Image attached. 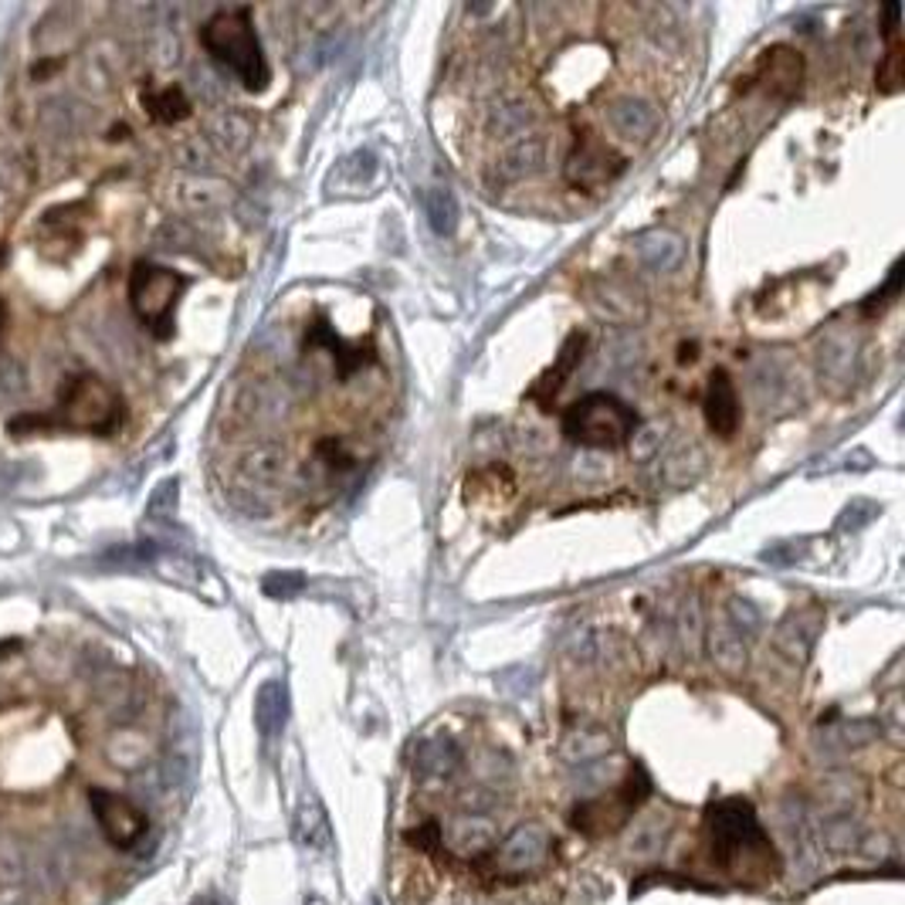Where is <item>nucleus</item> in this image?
Masks as SVG:
<instances>
[{
	"label": "nucleus",
	"instance_id": "20",
	"mask_svg": "<svg viewBox=\"0 0 905 905\" xmlns=\"http://www.w3.org/2000/svg\"><path fill=\"white\" fill-rule=\"evenodd\" d=\"M424 208H427V217H431V227L438 234H451L455 231V217H458V208H455V197L442 187L427 190L424 197Z\"/></svg>",
	"mask_w": 905,
	"mask_h": 905
},
{
	"label": "nucleus",
	"instance_id": "11",
	"mask_svg": "<svg viewBox=\"0 0 905 905\" xmlns=\"http://www.w3.org/2000/svg\"><path fill=\"white\" fill-rule=\"evenodd\" d=\"M289 723V692H286V682L279 679H268L258 695H255V726L261 733V739H275L282 736Z\"/></svg>",
	"mask_w": 905,
	"mask_h": 905
},
{
	"label": "nucleus",
	"instance_id": "1",
	"mask_svg": "<svg viewBox=\"0 0 905 905\" xmlns=\"http://www.w3.org/2000/svg\"><path fill=\"white\" fill-rule=\"evenodd\" d=\"M201 42L211 52V58L221 62L248 92H261L268 86L271 71H268V62H265V52H261L248 8L217 11L201 27Z\"/></svg>",
	"mask_w": 905,
	"mask_h": 905
},
{
	"label": "nucleus",
	"instance_id": "25",
	"mask_svg": "<svg viewBox=\"0 0 905 905\" xmlns=\"http://www.w3.org/2000/svg\"><path fill=\"white\" fill-rule=\"evenodd\" d=\"M4 320H8V305L0 302V329H4Z\"/></svg>",
	"mask_w": 905,
	"mask_h": 905
},
{
	"label": "nucleus",
	"instance_id": "9",
	"mask_svg": "<svg viewBox=\"0 0 905 905\" xmlns=\"http://www.w3.org/2000/svg\"><path fill=\"white\" fill-rule=\"evenodd\" d=\"M549 848H554V838H549L539 824H523L505 841L495 845L492 854V872L495 875H526L536 872L546 864Z\"/></svg>",
	"mask_w": 905,
	"mask_h": 905
},
{
	"label": "nucleus",
	"instance_id": "7",
	"mask_svg": "<svg viewBox=\"0 0 905 905\" xmlns=\"http://www.w3.org/2000/svg\"><path fill=\"white\" fill-rule=\"evenodd\" d=\"M621 174H624V156L607 139H601L594 133L577 136V143H573V149L567 156V164H563L567 183L577 187V190H586V193L604 190Z\"/></svg>",
	"mask_w": 905,
	"mask_h": 905
},
{
	"label": "nucleus",
	"instance_id": "21",
	"mask_svg": "<svg viewBox=\"0 0 905 905\" xmlns=\"http://www.w3.org/2000/svg\"><path fill=\"white\" fill-rule=\"evenodd\" d=\"M305 586V577L302 573H271L265 577V594L275 597V601H286V597H295L299 590Z\"/></svg>",
	"mask_w": 905,
	"mask_h": 905
},
{
	"label": "nucleus",
	"instance_id": "5",
	"mask_svg": "<svg viewBox=\"0 0 905 905\" xmlns=\"http://www.w3.org/2000/svg\"><path fill=\"white\" fill-rule=\"evenodd\" d=\"M183 289H187V279L174 268L149 265V261L133 268L130 302H133L136 320L156 339H167L174 333V312H177V302H180Z\"/></svg>",
	"mask_w": 905,
	"mask_h": 905
},
{
	"label": "nucleus",
	"instance_id": "13",
	"mask_svg": "<svg viewBox=\"0 0 905 905\" xmlns=\"http://www.w3.org/2000/svg\"><path fill=\"white\" fill-rule=\"evenodd\" d=\"M461 753L451 736H427L414 750V770L417 776H448L458 767Z\"/></svg>",
	"mask_w": 905,
	"mask_h": 905
},
{
	"label": "nucleus",
	"instance_id": "16",
	"mask_svg": "<svg viewBox=\"0 0 905 905\" xmlns=\"http://www.w3.org/2000/svg\"><path fill=\"white\" fill-rule=\"evenodd\" d=\"M295 835L305 848L312 851H329L333 845V828H329V817H326V807L320 804V797H309L302 801L299 814H295Z\"/></svg>",
	"mask_w": 905,
	"mask_h": 905
},
{
	"label": "nucleus",
	"instance_id": "2",
	"mask_svg": "<svg viewBox=\"0 0 905 905\" xmlns=\"http://www.w3.org/2000/svg\"><path fill=\"white\" fill-rule=\"evenodd\" d=\"M635 431H638L635 407H627L607 390L586 393V398L570 404L563 414V435L580 448L617 451L635 438Z\"/></svg>",
	"mask_w": 905,
	"mask_h": 905
},
{
	"label": "nucleus",
	"instance_id": "6",
	"mask_svg": "<svg viewBox=\"0 0 905 905\" xmlns=\"http://www.w3.org/2000/svg\"><path fill=\"white\" fill-rule=\"evenodd\" d=\"M651 794V780L645 773V767H635L627 773V780L617 786V791L607 797H594V801H583L577 811H573V828L597 838V835H611L617 831L621 824L632 817Z\"/></svg>",
	"mask_w": 905,
	"mask_h": 905
},
{
	"label": "nucleus",
	"instance_id": "15",
	"mask_svg": "<svg viewBox=\"0 0 905 905\" xmlns=\"http://www.w3.org/2000/svg\"><path fill=\"white\" fill-rule=\"evenodd\" d=\"M607 123L624 139H645L655 130V112L638 99H621L607 109Z\"/></svg>",
	"mask_w": 905,
	"mask_h": 905
},
{
	"label": "nucleus",
	"instance_id": "10",
	"mask_svg": "<svg viewBox=\"0 0 905 905\" xmlns=\"http://www.w3.org/2000/svg\"><path fill=\"white\" fill-rule=\"evenodd\" d=\"M705 424H710L713 435L719 438H733L739 427V398L736 387L729 380L726 370H713L710 377V390H705Z\"/></svg>",
	"mask_w": 905,
	"mask_h": 905
},
{
	"label": "nucleus",
	"instance_id": "24",
	"mask_svg": "<svg viewBox=\"0 0 905 905\" xmlns=\"http://www.w3.org/2000/svg\"><path fill=\"white\" fill-rule=\"evenodd\" d=\"M160 505H164L167 516H174V509H177V482H164L160 489L153 492V499H149V516L160 513Z\"/></svg>",
	"mask_w": 905,
	"mask_h": 905
},
{
	"label": "nucleus",
	"instance_id": "22",
	"mask_svg": "<svg viewBox=\"0 0 905 905\" xmlns=\"http://www.w3.org/2000/svg\"><path fill=\"white\" fill-rule=\"evenodd\" d=\"M404 838H407L411 848L438 851V848H442V824H438V820H424V824H417V828H411Z\"/></svg>",
	"mask_w": 905,
	"mask_h": 905
},
{
	"label": "nucleus",
	"instance_id": "23",
	"mask_svg": "<svg viewBox=\"0 0 905 905\" xmlns=\"http://www.w3.org/2000/svg\"><path fill=\"white\" fill-rule=\"evenodd\" d=\"M824 845L831 851H848L854 845V828L848 820H828V828H824Z\"/></svg>",
	"mask_w": 905,
	"mask_h": 905
},
{
	"label": "nucleus",
	"instance_id": "14",
	"mask_svg": "<svg viewBox=\"0 0 905 905\" xmlns=\"http://www.w3.org/2000/svg\"><path fill=\"white\" fill-rule=\"evenodd\" d=\"M760 71H763V78H767V89H770V92L791 96V92L801 86L804 65H801V55H794L791 48H773V52L763 55Z\"/></svg>",
	"mask_w": 905,
	"mask_h": 905
},
{
	"label": "nucleus",
	"instance_id": "19",
	"mask_svg": "<svg viewBox=\"0 0 905 905\" xmlns=\"http://www.w3.org/2000/svg\"><path fill=\"white\" fill-rule=\"evenodd\" d=\"M143 105L156 123H180L183 115H190V102L180 89H164L156 96H146Z\"/></svg>",
	"mask_w": 905,
	"mask_h": 905
},
{
	"label": "nucleus",
	"instance_id": "12",
	"mask_svg": "<svg viewBox=\"0 0 905 905\" xmlns=\"http://www.w3.org/2000/svg\"><path fill=\"white\" fill-rule=\"evenodd\" d=\"M455 848L461 854H471V858H482L492 845H495V824L471 814V817H458L451 828L445 831L442 828V848Z\"/></svg>",
	"mask_w": 905,
	"mask_h": 905
},
{
	"label": "nucleus",
	"instance_id": "3",
	"mask_svg": "<svg viewBox=\"0 0 905 905\" xmlns=\"http://www.w3.org/2000/svg\"><path fill=\"white\" fill-rule=\"evenodd\" d=\"M705 838H710L713 858L726 864V869H736L742 854L773 861V845L760 828V817L753 804L742 797L710 804V811H705Z\"/></svg>",
	"mask_w": 905,
	"mask_h": 905
},
{
	"label": "nucleus",
	"instance_id": "4",
	"mask_svg": "<svg viewBox=\"0 0 905 905\" xmlns=\"http://www.w3.org/2000/svg\"><path fill=\"white\" fill-rule=\"evenodd\" d=\"M55 424L71 431H89V435H112L123 424V401L102 377L82 373L71 377L62 390Z\"/></svg>",
	"mask_w": 905,
	"mask_h": 905
},
{
	"label": "nucleus",
	"instance_id": "18",
	"mask_svg": "<svg viewBox=\"0 0 905 905\" xmlns=\"http://www.w3.org/2000/svg\"><path fill=\"white\" fill-rule=\"evenodd\" d=\"M580 349H583V336L580 333H573L570 339H567V346H563V353H560V360H557V367L549 370L536 387H533V398L539 401V404H554V398L560 393V387L567 383V377H570V370L577 367V360H580Z\"/></svg>",
	"mask_w": 905,
	"mask_h": 905
},
{
	"label": "nucleus",
	"instance_id": "17",
	"mask_svg": "<svg viewBox=\"0 0 905 905\" xmlns=\"http://www.w3.org/2000/svg\"><path fill=\"white\" fill-rule=\"evenodd\" d=\"M885 37H889V52L875 71V82H879V92L892 96L902 86V42H898V8L895 4L885 11Z\"/></svg>",
	"mask_w": 905,
	"mask_h": 905
},
{
	"label": "nucleus",
	"instance_id": "8",
	"mask_svg": "<svg viewBox=\"0 0 905 905\" xmlns=\"http://www.w3.org/2000/svg\"><path fill=\"white\" fill-rule=\"evenodd\" d=\"M89 807L99 820V831L102 838L120 848V851H133L146 831H149V820L146 814L123 794H112V791H102V786H92L89 791Z\"/></svg>",
	"mask_w": 905,
	"mask_h": 905
}]
</instances>
